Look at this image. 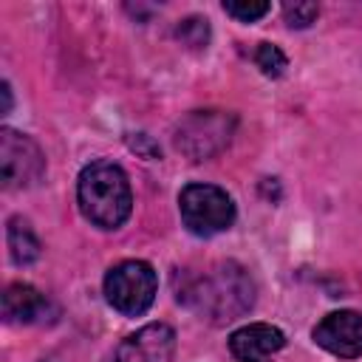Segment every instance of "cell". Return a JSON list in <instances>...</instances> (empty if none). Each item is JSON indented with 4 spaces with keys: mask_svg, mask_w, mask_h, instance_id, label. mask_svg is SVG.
Returning <instances> with one entry per match:
<instances>
[{
    "mask_svg": "<svg viewBox=\"0 0 362 362\" xmlns=\"http://www.w3.org/2000/svg\"><path fill=\"white\" fill-rule=\"evenodd\" d=\"M286 345V334L269 322H249L229 337V351L238 362H269Z\"/></svg>",
    "mask_w": 362,
    "mask_h": 362,
    "instance_id": "obj_9",
    "label": "cell"
},
{
    "mask_svg": "<svg viewBox=\"0 0 362 362\" xmlns=\"http://www.w3.org/2000/svg\"><path fill=\"white\" fill-rule=\"evenodd\" d=\"M178 300L201 314V320L223 325L243 317L255 305V283L243 266L223 260L184 286Z\"/></svg>",
    "mask_w": 362,
    "mask_h": 362,
    "instance_id": "obj_1",
    "label": "cell"
},
{
    "mask_svg": "<svg viewBox=\"0 0 362 362\" xmlns=\"http://www.w3.org/2000/svg\"><path fill=\"white\" fill-rule=\"evenodd\" d=\"M175 331L164 322H150L136 334L124 337L113 351L110 362H173Z\"/></svg>",
    "mask_w": 362,
    "mask_h": 362,
    "instance_id": "obj_8",
    "label": "cell"
},
{
    "mask_svg": "<svg viewBox=\"0 0 362 362\" xmlns=\"http://www.w3.org/2000/svg\"><path fill=\"white\" fill-rule=\"evenodd\" d=\"M0 93H3V107H0V113H8V110H11V85H8V82H3Z\"/></svg>",
    "mask_w": 362,
    "mask_h": 362,
    "instance_id": "obj_17",
    "label": "cell"
},
{
    "mask_svg": "<svg viewBox=\"0 0 362 362\" xmlns=\"http://www.w3.org/2000/svg\"><path fill=\"white\" fill-rule=\"evenodd\" d=\"M76 198L82 215L99 229H119L133 209L130 181L113 161H93L79 173Z\"/></svg>",
    "mask_w": 362,
    "mask_h": 362,
    "instance_id": "obj_2",
    "label": "cell"
},
{
    "mask_svg": "<svg viewBox=\"0 0 362 362\" xmlns=\"http://www.w3.org/2000/svg\"><path fill=\"white\" fill-rule=\"evenodd\" d=\"M156 288L158 277L144 260H124L105 274V297L124 317L144 314L156 300Z\"/></svg>",
    "mask_w": 362,
    "mask_h": 362,
    "instance_id": "obj_4",
    "label": "cell"
},
{
    "mask_svg": "<svg viewBox=\"0 0 362 362\" xmlns=\"http://www.w3.org/2000/svg\"><path fill=\"white\" fill-rule=\"evenodd\" d=\"M45 173V156L34 139L11 127L0 130V178L6 189L34 187Z\"/></svg>",
    "mask_w": 362,
    "mask_h": 362,
    "instance_id": "obj_6",
    "label": "cell"
},
{
    "mask_svg": "<svg viewBox=\"0 0 362 362\" xmlns=\"http://www.w3.org/2000/svg\"><path fill=\"white\" fill-rule=\"evenodd\" d=\"M314 342L339 359L362 356V314L359 311H331L314 328Z\"/></svg>",
    "mask_w": 362,
    "mask_h": 362,
    "instance_id": "obj_7",
    "label": "cell"
},
{
    "mask_svg": "<svg viewBox=\"0 0 362 362\" xmlns=\"http://www.w3.org/2000/svg\"><path fill=\"white\" fill-rule=\"evenodd\" d=\"M6 240H8V255L17 266H28L40 257V240H37L34 229L28 226V221L11 218L6 226Z\"/></svg>",
    "mask_w": 362,
    "mask_h": 362,
    "instance_id": "obj_11",
    "label": "cell"
},
{
    "mask_svg": "<svg viewBox=\"0 0 362 362\" xmlns=\"http://www.w3.org/2000/svg\"><path fill=\"white\" fill-rule=\"evenodd\" d=\"M48 300L28 283H11L3 294V320L6 322H40L48 314Z\"/></svg>",
    "mask_w": 362,
    "mask_h": 362,
    "instance_id": "obj_10",
    "label": "cell"
},
{
    "mask_svg": "<svg viewBox=\"0 0 362 362\" xmlns=\"http://www.w3.org/2000/svg\"><path fill=\"white\" fill-rule=\"evenodd\" d=\"M178 209L184 226L198 235L209 238L232 226L235 221V204L226 195V189L212 184H187L178 195Z\"/></svg>",
    "mask_w": 362,
    "mask_h": 362,
    "instance_id": "obj_3",
    "label": "cell"
},
{
    "mask_svg": "<svg viewBox=\"0 0 362 362\" xmlns=\"http://www.w3.org/2000/svg\"><path fill=\"white\" fill-rule=\"evenodd\" d=\"M235 133V116L223 110H192L175 127V147L189 161H204L221 153Z\"/></svg>",
    "mask_w": 362,
    "mask_h": 362,
    "instance_id": "obj_5",
    "label": "cell"
},
{
    "mask_svg": "<svg viewBox=\"0 0 362 362\" xmlns=\"http://www.w3.org/2000/svg\"><path fill=\"white\" fill-rule=\"evenodd\" d=\"M175 37H178L184 45H189V48H204L206 40H209V25H206V20H201V17H189V20H184V23L175 28Z\"/></svg>",
    "mask_w": 362,
    "mask_h": 362,
    "instance_id": "obj_14",
    "label": "cell"
},
{
    "mask_svg": "<svg viewBox=\"0 0 362 362\" xmlns=\"http://www.w3.org/2000/svg\"><path fill=\"white\" fill-rule=\"evenodd\" d=\"M255 62H257V68L266 74V76H272V79H277L283 71H286V54L277 48V45H272V42H260L257 45V51H255Z\"/></svg>",
    "mask_w": 362,
    "mask_h": 362,
    "instance_id": "obj_12",
    "label": "cell"
},
{
    "mask_svg": "<svg viewBox=\"0 0 362 362\" xmlns=\"http://www.w3.org/2000/svg\"><path fill=\"white\" fill-rule=\"evenodd\" d=\"M130 147H133V150H136V147H139V150H144V156H147V158H156V156H158V150H156V147H147V136H144V133H139L136 139H130Z\"/></svg>",
    "mask_w": 362,
    "mask_h": 362,
    "instance_id": "obj_16",
    "label": "cell"
},
{
    "mask_svg": "<svg viewBox=\"0 0 362 362\" xmlns=\"http://www.w3.org/2000/svg\"><path fill=\"white\" fill-rule=\"evenodd\" d=\"M269 8H272L269 3H223V11L240 23H255L263 14H269Z\"/></svg>",
    "mask_w": 362,
    "mask_h": 362,
    "instance_id": "obj_15",
    "label": "cell"
},
{
    "mask_svg": "<svg viewBox=\"0 0 362 362\" xmlns=\"http://www.w3.org/2000/svg\"><path fill=\"white\" fill-rule=\"evenodd\" d=\"M320 14V6L317 3H305V0H297V3H283V17L291 28H308Z\"/></svg>",
    "mask_w": 362,
    "mask_h": 362,
    "instance_id": "obj_13",
    "label": "cell"
}]
</instances>
